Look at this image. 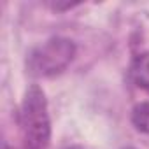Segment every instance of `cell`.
<instances>
[{
  "instance_id": "1",
  "label": "cell",
  "mask_w": 149,
  "mask_h": 149,
  "mask_svg": "<svg viewBox=\"0 0 149 149\" xmlns=\"http://www.w3.org/2000/svg\"><path fill=\"white\" fill-rule=\"evenodd\" d=\"M18 125L23 139V149H47L51 142V119L44 90L30 84L23 95Z\"/></svg>"
},
{
  "instance_id": "2",
  "label": "cell",
  "mask_w": 149,
  "mask_h": 149,
  "mask_svg": "<svg viewBox=\"0 0 149 149\" xmlns=\"http://www.w3.org/2000/svg\"><path fill=\"white\" fill-rule=\"evenodd\" d=\"M76 56L74 40L56 35L33 47L26 56V72L32 77H53L61 74Z\"/></svg>"
},
{
  "instance_id": "3",
  "label": "cell",
  "mask_w": 149,
  "mask_h": 149,
  "mask_svg": "<svg viewBox=\"0 0 149 149\" xmlns=\"http://www.w3.org/2000/svg\"><path fill=\"white\" fill-rule=\"evenodd\" d=\"M128 77L139 90L149 93V51L133 56L128 67Z\"/></svg>"
},
{
  "instance_id": "4",
  "label": "cell",
  "mask_w": 149,
  "mask_h": 149,
  "mask_svg": "<svg viewBox=\"0 0 149 149\" xmlns=\"http://www.w3.org/2000/svg\"><path fill=\"white\" fill-rule=\"evenodd\" d=\"M132 125L137 132L149 135V102H140L132 111Z\"/></svg>"
},
{
  "instance_id": "5",
  "label": "cell",
  "mask_w": 149,
  "mask_h": 149,
  "mask_svg": "<svg viewBox=\"0 0 149 149\" xmlns=\"http://www.w3.org/2000/svg\"><path fill=\"white\" fill-rule=\"evenodd\" d=\"M4 149H16V147H13V146H9V144L6 142V144H4Z\"/></svg>"
},
{
  "instance_id": "6",
  "label": "cell",
  "mask_w": 149,
  "mask_h": 149,
  "mask_svg": "<svg viewBox=\"0 0 149 149\" xmlns=\"http://www.w3.org/2000/svg\"><path fill=\"white\" fill-rule=\"evenodd\" d=\"M68 149H77V147H68Z\"/></svg>"
}]
</instances>
